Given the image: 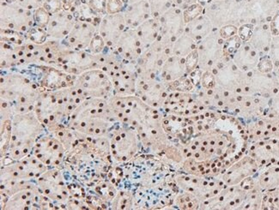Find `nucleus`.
Instances as JSON below:
<instances>
[{"label":"nucleus","mask_w":279,"mask_h":210,"mask_svg":"<svg viewBox=\"0 0 279 210\" xmlns=\"http://www.w3.org/2000/svg\"><path fill=\"white\" fill-rule=\"evenodd\" d=\"M60 173L56 170L44 173L39 177L38 182L46 196L56 201L63 202L68 198V191Z\"/></svg>","instance_id":"11"},{"label":"nucleus","mask_w":279,"mask_h":210,"mask_svg":"<svg viewBox=\"0 0 279 210\" xmlns=\"http://www.w3.org/2000/svg\"><path fill=\"white\" fill-rule=\"evenodd\" d=\"M88 4L97 16L103 17L107 15V12H106L107 0H88Z\"/></svg>","instance_id":"23"},{"label":"nucleus","mask_w":279,"mask_h":210,"mask_svg":"<svg viewBox=\"0 0 279 210\" xmlns=\"http://www.w3.org/2000/svg\"><path fill=\"white\" fill-rule=\"evenodd\" d=\"M43 7L49 12V14L53 15L56 12H60L63 9L62 1L61 0H46L43 5Z\"/></svg>","instance_id":"27"},{"label":"nucleus","mask_w":279,"mask_h":210,"mask_svg":"<svg viewBox=\"0 0 279 210\" xmlns=\"http://www.w3.org/2000/svg\"><path fill=\"white\" fill-rule=\"evenodd\" d=\"M240 37L242 38L243 40H247L249 39L252 34V30L249 26H243L240 29Z\"/></svg>","instance_id":"30"},{"label":"nucleus","mask_w":279,"mask_h":210,"mask_svg":"<svg viewBox=\"0 0 279 210\" xmlns=\"http://www.w3.org/2000/svg\"><path fill=\"white\" fill-rule=\"evenodd\" d=\"M78 94L84 99H107L114 90L109 76L100 69L85 71L77 77L74 86Z\"/></svg>","instance_id":"3"},{"label":"nucleus","mask_w":279,"mask_h":210,"mask_svg":"<svg viewBox=\"0 0 279 210\" xmlns=\"http://www.w3.org/2000/svg\"><path fill=\"white\" fill-rule=\"evenodd\" d=\"M271 31L275 35L279 34V12L271 23Z\"/></svg>","instance_id":"31"},{"label":"nucleus","mask_w":279,"mask_h":210,"mask_svg":"<svg viewBox=\"0 0 279 210\" xmlns=\"http://www.w3.org/2000/svg\"><path fill=\"white\" fill-rule=\"evenodd\" d=\"M34 22L36 23V24L40 28L46 29L51 15L49 14L42 6V7L34 10Z\"/></svg>","instance_id":"21"},{"label":"nucleus","mask_w":279,"mask_h":210,"mask_svg":"<svg viewBox=\"0 0 279 210\" xmlns=\"http://www.w3.org/2000/svg\"><path fill=\"white\" fill-rule=\"evenodd\" d=\"M40 94L35 83L25 76L13 73L1 77V99L9 103L15 115L33 111Z\"/></svg>","instance_id":"1"},{"label":"nucleus","mask_w":279,"mask_h":210,"mask_svg":"<svg viewBox=\"0 0 279 210\" xmlns=\"http://www.w3.org/2000/svg\"><path fill=\"white\" fill-rule=\"evenodd\" d=\"M202 11V6L199 4H193L191 6H188L183 12V18L185 23H190L197 17H200Z\"/></svg>","instance_id":"20"},{"label":"nucleus","mask_w":279,"mask_h":210,"mask_svg":"<svg viewBox=\"0 0 279 210\" xmlns=\"http://www.w3.org/2000/svg\"><path fill=\"white\" fill-rule=\"evenodd\" d=\"M237 33V28L233 26H226L224 28H222L220 31V34L222 38L224 39H228L232 37Z\"/></svg>","instance_id":"29"},{"label":"nucleus","mask_w":279,"mask_h":210,"mask_svg":"<svg viewBox=\"0 0 279 210\" xmlns=\"http://www.w3.org/2000/svg\"><path fill=\"white\" fill-rule=\"evenodd\" d=\"M185 29V34H188L193 40H202L211 32V22L208 20V18L200 16L188 23Z\"/></svg>","instance_id":"15"},{"label":"nucleus","mask_w":279,"mask_h":210,"mask_svg":"<svg viewBox=\"0 0 279 210\" xmlns=\"http://www.w3.org/2000/svg\"><path fill=\"white\" fill-rule=\"evenodd\" d=\"M98 32L97 26L85 21H77L65 40V45L72 50L81 51L88 48Z\"/></svg>","instance_id":"8"},{"label":"nucleus","mask_w":279,"mask_h":210,"mask_svg":"<svg viewBox=\"0 0 279 210\" xmlns=\"http://www.w3.org/2000/svg\"><path fill=\"white\" fill-rule=\"evenodd\" d=\"M162 77L163 79L172 83L183 77L185 73V60L184 58L172 55L166 60L162 68Z\"/></svg>","instance_id":"13"},{"label":"nucleus","mask_w":279,"mask_h":210,"mask_svg":"<svg viewBox=\"0 0 279 210\" xmlns=\"http://www.w3.org/2000/svg\"><path fill=\"white\" fill-rule=\"evenodd\" d=\"M62 1L63 9L69 11L76 2V0H61Z\"/></svg>","instance_id":"33"},{"label":"nucleus","mask_w":279,"mask_h":210,"mask_svg":"<svg viewBox=\"0 0 279 210\" xmlns=\"http://www.w3.org/2000/svg\"><path fill=\"white\" fill-rule=\"evenodd\" d=\"M240 42L241 40L236 35L229 38L225 43L224 47H223V54L225 56H228L229 54H233L234 51L239 47Z\"/></svg>","instance_id":"25"},{"label":"nucleus","mask_w":279,"mask_h":210,"mask_svg":"<svg viewBox=\"0 0 279 210\" xmlns=\"http://www.w3.org/2000/svg\"><path fill=\"white\" fill-rule=\"evenodd\" d=\"M77 23L74 14L71 11L62 9L60 12L51 15L46 31L49 37L53 39L66 38Z\"/></svg>","instance_id":"10"},{"label":"nucleus","mask_w":279,"mask_h":210,"mask_svg":"<svg viewBox=\"0 0 279 210\" xmlns=\"http://www.w3.org/2000/svg\"><path fill=\"white\" fill-rule=\"evenodd\" d=\"M66 147L57 137H43L35 143L32 151L44 165L57 167L62 161Z\"/></svg>","instance_id":"6"},{"label":"nucleus","mask_w":279,"mask_h":210,"mask_svg":"<svg viewBox=\"0 0 279 210\" xmlns=\"http://www.w3.org/2000/svg\"><path fill=\"white\" fill-rule=\"evenodd\" d=\"M125 27L124 15L121 13L107 14L102 18L98 33L105 41L106 46L114 49Z\"/></svg>","instance_id":"7"},{"label":"nucleus","mask_w":279,"mask_h":210,"mask_svg":"<svg viewBox=\"0 0 279 210\" xmlns=\"http://www.w3.org/2000/svg\"><path fill=\"white\" fill-rule=\"evenodd\" d=\"M199 63V52L197 48L185 57V70L188 73H192L195 70Z\"/></svg>","instance_id":"24"},{"label":"nucleus","mask_w":279,"mask_h":210,"mask_svg":"<svg viewBox=\"0 0 279 210\" xmlns=\"http://www.w3.org/2000/svg\"><path fill=\"white\" fill-rule=\"evenodd\" d=\"M137 136L133 131L119 129L110 139V152L118 162H126L137 152Z\"/></svg>","instance_id":"5"},{"label":"nucleus","mask_w":279,"mask_h":210,"mask_svg":"<svg viewBox=\"0 0 279 210\" xmlns=\"http://www.w3.org/2000/svg\"><path fill=\"white\" fill-rule=\"evenodd\" d=\"M202 84L207 89L214 88V86L216 84V81H215V77H214L213 75L211 74L210 71H206L203 75Z\"/></svg>","instance_id":"28"},{"label":"nucleus","mask_w":279,"mask_h":210,"mask_svg":"<svg viewBox=\"0 0 279 210\" xmlns=\"http://www.w3.org/2000/svg\"><path fill=\"white\" fill-rule=\"evenodd\" d=\"M40 131V121L34 113L15 115L9 146L12 160L20 161L33 149Z\"/></svg>","instance_id":"2"},{"label":"nucleus","mask_w":279,"mask_h":210,"mask_svg":"<svg viewBox=\"0 0 279 210\" xmlns=\"http://www.w3.org/2000/svg\"><path fill=\"white\" fill-rule=\"evenodd\" d=\"M123 3L121 0H107L106 12L107 14H117L120 13L123 10Z\"/></svg>","instance_id":"26"},{"label":"nucleus","mask_w":279,"mask_h":210,"mask_svg":"<svg viewBox=\"0 0 279 210\" xmlns=\"http://www.w3.org/2000/svg\"><path fill=\"white\" fill-rule=\"evenodd\" d=\"M34 16L30 10L16 2L1 3V29L27 34L33 28Z\"/></svg>","instance_id":"4"},{"label":"nucleus","mask_w":279,"mask_h":210,"mask_svg":"<svg viewBox=\"0 0 279 210\" xmlns=\"http://www.w3.org/2000/svg\"><path fill=\"white\" fill-rule=\"evenodd\" d=\"M177 205L183 209H194L199 207V202L194 194L188 192L177 198Z\"/></svg>","instance_id":"18"},{"label":"nucleus","mask_w":279,"mask_h":210,"mask_svg":"<svg viewBox=\"0 0 279 210\" xmlns=\"http://www.w3.org/2000/svg\"><path fill=\"white\" fill-rule=\"evenodd\" d=\"M195 49L194 40L185 33L174 41L173 45V55L178 57H187L188 54H191Z\"/></svg>","instance_id":"16"},{"label":"nucleus","mask_w":279,"mask_h":210,"mask_svg":"<svg viewBox=\"0 0 279 210\" xmlns=\"http://www.w3.org/2000/svg\"><path fill=\"white\" fill-rule=\"evenodd\" d=\"M149 3L151 6V16L155 19H158L170 10L173 0H150Z\"/></svg>","instance_id":"17"},{"label":"nucleus","mask_w":279,"mask_h":210,"mask_svg":"<svg viewBox=\"0 0 279 210\" xmlns=\"http://www.w3.org/2000/svg\"><path fill=\"white\" fill-rule=\"evenodd\" d=\"M136 31L146 48L147 46H151L159 36V22L155 18H150L136 29Z\"/></svg>","instance_id":"14"},{"label":"nucleus","mask_w":279,"mask_h":210,"mask_svg":"<svg viewBox=\"0 0 279 210\" xmlns=\"http://www.w3.org/2000/svg\"><path fill=\"white\" fill-rule=\"evenodd\" d=\"M132 204V198L129 192L120 191L114 199V208L116 209H128Z\"/></svg>","instance_id":"19"},{"label":"nucleus","mask_w":279,"mask_h":210,"mask_svg":"<svg viewBox=\"0 0 279 210\" xmlns=\"http://www.w3.org/2000/svg\"><path fill=\"white\" fill-rule=\"evenodd\" d=\"M271 61H269V60H263L262 62L259 64V71L266 72V71H271Z\"/></svg>","instance_id":"32"},{"label":"nucleus","mask_w":279,"mask_h":210,"mask_svg":"<svg viewBox=\"0 0 279 210\" xmlns=\"http://www.w3.org/2000/svg\"><path fill=\"white\" fill-rule=\"evenodd\" d=\"M106 47L105 41L101 36L99 33L97 32V34L93 38L90 45L88 46L89 51H91L93 54H99L104 51Z\"/></svg>","instance_id":"22"},{"label":"nucleus","mask_w":279,"mask_h":210,"mask_svg":"<svg viewBox=\"0 0 279 210\" xmlns=\"http://www.w3.org/2000/svg\"><path fill=\"white\" fill-rule=\"evenodd\" d=\"M114 49L123 60L130 62L142 56L146 50L136 29H128L123 32Z\"/></svg>","instance_id":"9"},{"label":"nucleus","mask_w":279,"mask_h":210,"mask_svg":"<svg viewBox=\"0 0 279 210\" xmlns=\"http://www.w3.org/2000/svg\"><path fill=\"white\" fill-rule=\"evenodd\" d=\"M151 11L149 1L140 0L136 3L129 5L125 10V24L129 29H136L143 23L150 19Z\"/></svg>","instance_id":"12"}]
</instances>
